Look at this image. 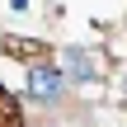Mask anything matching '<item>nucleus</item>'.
<instances>
[{
    "mask_svg": "<svg viewBox=\"0 0 127 127\" xmlns=\"http://www.w3.org/2000/svg\"><path fill=\"white\" fill-rule=\"evenodd\" d=\"M61 66H66L75 80H99V71H104V61L90 57V52H80V47H66V52H61Z\"/></svg>",
    "mask_w": 127,
    "mask_h": 127,
    "instance_id": "obj_2",
    "label": "nucleus"
},
{
    "mask_svg": "<svg viewBox=\"0 0 127 127\" xmlns=\"http://www.w3.org/2000/svg\"><path fill=\"white\" fill-rule=\"evenodd\" d=\"M0 127H24L19 123V104H14V94L0 85Z\"/></svg>",
    "mask_w": 127,
    "mask_h": 127,
    "instance_id": "obj_4",
    "label": "nucleus"
},
{
    "mask_svg": "<svg viewBox=\"0 0 127 127\" xmlns=\"http://www.w3.org/2000/svg\"><path fill=\"white\" fill-rule=\"evenodd\" d=\"M123 99H127V66H123Z\"/></svg>",
    "mask_w": 127,
    "mask_h": 127,
    "instance_id": "obj_5",
    "label": "nucleus"
},
{
    "mask_svg": "<svg viewBox=\"0 0 127 127\" xmlns=\"http://www.w3.org/2000/svg\"><path fill=\"white\" fill-rule=\"evenodd\" d=\"M61 90H66V75H61V66L33 61V71H28V99H38V104H52V99H61Z\"/></svg>",
    "mask_w": 127,
    "mask_h": 127,
    "instance_id": "obj_1",
    "label": "nucleus"
},
{
    "mask_svg": "<svg viewBox=\"0 0 127 127\" xmlns=\"http://www.w3.org/2000/svg\"><path fill=\"white\" fill-rule=\"evenodd\" d=\"M5 47H9L14 57H28V61H42V57H47V47H42V42H33V38H9Z\"/></svg>",
    "mask_w": 127,
    "mask_h": 127,
    "instance_id": "obj_3",
    "label": "nucleus"
}]
</instances>
